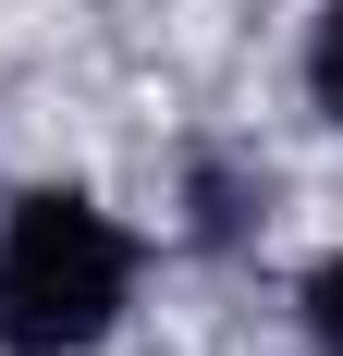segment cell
Instances as JSON below:
<instances>
[{"label":"cell","mask_w":343,"mask_h":356,"mask_svg":"<svg viewBox=\"0 0 343 356\" xmlns=\"http://www.w3.org/2000/svg\"><path fill=\"white\" fill-rule=\"evenodd\" d=\"M270 209V184H245L233 160H196V221H184V234H196V246H245V221Z\"/></svg>","instance_id":"obj_2"},{"label":"cell","mask_w":343,"mask_h":356,"mask_svg":"<svg viewBox=\"0 0 343 356\" xmlns=\"http://www.w3.org/2000/svg\"><path fill=\"white\" fill-rule=\"evenodd\" d=\"M307 99H319V123H343V0H319V25H307Z\"/></svg>","instance_id":"obj_3"},{"label":"cell","mask_w":343,"mask_h":356,"mask_svg":"<svg viewBox=\"0 0 343 356\" xmlns=\"http://www.w3.org/2000/svg\"><path fill=\"white\" fill-rule=\"evenodd\" d=\"M135 307V234L74 197V184H25L0 209V356H86Z\"/></svg>","instance_id":"obj_1"},{"label":"cell","mask_w":343,"mask_h":356,"mask_svg":"<svg viewBox=\"0 0 343 356\" xmlns=\"http://www.w3.org/2000/svg\"><path fill=\"white\" fill-rule=\"evenodd\" d=\"M307 344L343 356V258H319V270H307Z\"/></svg>","instance_id":"obj_4"}]
</instances>
